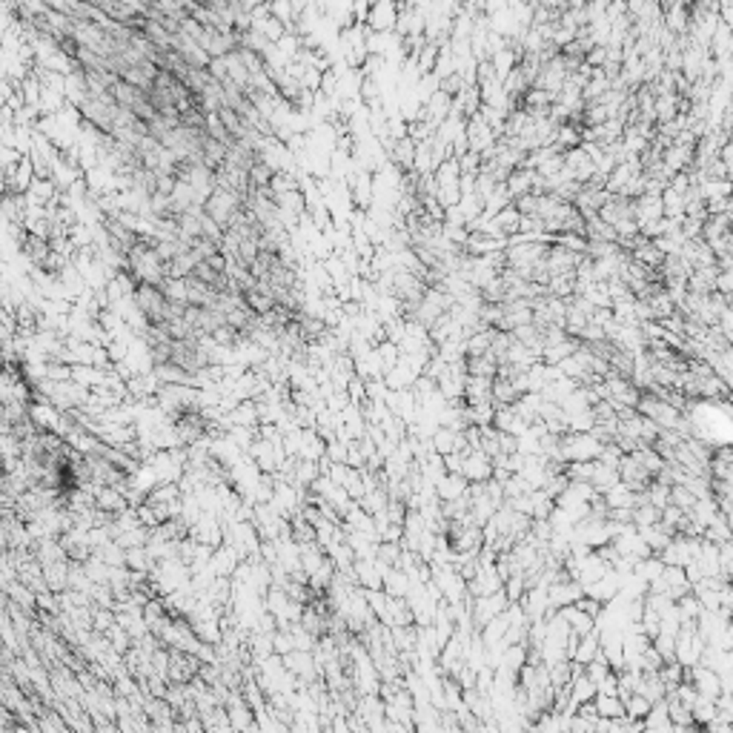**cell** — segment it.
<instances>
[{
	"instance_id": "9a60e30c",
	"label": "cell",
	"mask_w": 733,
	"mask_h": 733,
	"mask_svg": "<svg viewBox=\"0 0 733 733\" xmlns=\"http://www.w3.org/2000/svg\"><path fill=\"white\" fill-rule=\"evenodd\" d=\"M570 691H573V702L576 705H582V702H590V699H596V694H599V684L587 676V673H579L573 682H570Z\"/></svg>"
},
{
	"instance_id": "5b68a950",
	"label": "cell",
	"mask_w": 733,
	"mask_h": 733,
	"mask_svg": "<svg viewBox=\"0 0 733 733\" xmlns=\"http://www.w3.org/2000/svg\"><path fill=\"white\" fill-rule=\"evenodd\" d=\"M29 415L37 424V430H55V433H58L63 410H58L52 401H32L29 404Z\"/></svg>"
},
{
	"instance_id": "7c38bea8",
	"label": "cell",
	"mask_w": 733,
	"mask_h": 733,
	"mask_svg": "<svg viewBox=\"0 0 733 733\" xmlns=\"http://www.w3.org/2000/svg\"><path fill=\"white\" fill-rule=\"evenodd\" d=\"M384 590L390 593V596H410V590H413V576L407 573V570H401V568H393L390 573L384 576Z\"/></svg>"
},
{
	"instance_id": "7402d4cb",
	"label": "cell",
	"mask_w": 733,
	"mask_h": 733,
	"mask_svg": "<svg viewBox=\"0 0 733 733\" xmlns=\"http://www.w3.org/2000/svg\"><path fill=\"white\" fill-rule=\"evenodd\" d=\"M576 605H579V608H582L587 616H593V619H599L601 613H605V608H608L605 601H601V599H596V596H590V593H584V596L576 601Z\"/></svg>"
},
{
	"instance_id": "603a6c76",
	"label": "cell",
	"mask_w": 733,
	"mask_h": 733,
	"mask_svg": "<svg viewBox=\"0 0 733 733\" xmlns=\"http://www.w3.org/2000/svg\"><path fill=\"white\" fill-rule=\"evenodd\" d=\"M72 364H66V361H49V372H46V378L49 381H72Z\"/></svg>"
},
{
	"instance_id": "ffe728a7",
	"label": "cell",
	"mask_w": 733,
	"mask_h": 733,
	"mask_svg": "<svg viewBox=\"0 0 733 733\" xmlns=\"http://www.w3.org/2000/svg\"><path fill=\"white\" fill-rule=\"evenodd\" d=\"M653 648L662 653V659L665 662H670V659H676V636H670V633H656L653 636Z\"/></svg>"
},
{
	"instance_id": "52a82bcc",
	"label": "cell",
	"mask_w": 733,
	"mask_h": 733,
	"mask_svg": "<svg viewBox=\"0 0 733 733\" xmlns=\"http://www.w3.org/2000/svg\"><path fill=\"white\" fill-rule=\"evenodd\" d=\"M493 381L490 375H470L464 384V401L467 404H482V401H493Z\"/></svg>"
},
{
	"instance_id": "6da1fadb",
	"label": "cell",
	"mask_w": 733,
	"mask_h": 733,
	"mask_svg": "<svg viewBox=\"0 0 733 733\" xmlns=\"http://www.w3.org/2000/svg\"><path fill=\"white\" fill-rule=\"evenodd\" d=\"M281 659H284L287 670L298 679L301 687H307L310 682L321 679V673H318V662H315V653H313V651H289V653L281 656Z\"/></svg>"
},
{
	"instance_id": "8fae6325",
	"label": "cell",
	"mask_w": 733,
	"mask_h": 733,
	"mask_svg": "<svg viewBox=\"0 0 733 733\" xmlns=\"http://www.w3.org/2000/svg\"><path fill=\"white\" fill-rule=\"evenodd\" d=\"M565 616V622L570 625V630L573 633H579V636H584V633H590V630H596V619L593 616H587L579 605H568V608H562L558 610Z\"/></svg>"
},
{
	"instance_id": "277c9868",
	"label": "cell",
	"mask_w": 733,
	"mask_h": 733,
	"mask_svg": "<svg viewBox=\"0 0 733 733\" xmlns=\"http://www.w3.org/2000/svg\"><path fill=\"white\" fill-rule=\"evenodd\" d=\"M493 472H496V464H493V458H490L484 450H472V453H467V458H464V476H467L470 484L490 482V479H493Z\"/></svg>"
},
{
	"instance_id": "d4e9b609",
	"label": "cell",
	"mask_w": 733,
	"mask_h": 733,
	"mask_svg": "<svg viewBox=\"0 0 733 733\" xmlns=\"http://www.w3.org/2000/svg\"><path fill=\"white\" fill-rule=\"evenodd\" d=\"M106 350H109V358L112 361H126V344H106Z\"/></svg>"
},
{
	"instance_id": "e0dca14e",
	"label": "cell",
	"mask_w": 733,
	"mask_h": 733,
	"mask_svg": "<svg viewBox=\"0 0 733 733\" xmlns=\"http://www.w3.org/2000/svg\"><path fill=\"white\" fill-rule=\"evenodd\" d=\"M651 708H653V702L644 696V694H633V696L625 699V710H627V716L636 719V722H644V716L651 713Z\"/></svg>"
},
{
	"instance_id": "ba28073f",
	"label": "cell",
	"mask_w": 733,
	"mask_h": 733,
	"mask_svg": "<svg viewBox=\"0 0 733 733\" xmlns=\"http://www.w3.org/2000/svg\"><path fill=\"white\" fill-rule=\"evenodd\" d=\"M467 493H470V482H467V476H461V472H447V476L436 484V496L441 501H456Z\"/></svg>"
},
{
	"instance_id": "8992f818",
	"label": "cell",
	"mask_w": 733,
	"mask_h": 733,
	"mask_svg": "<svg viewBox=\"0 0 733 733\" xmlns=\"http://www.w3.org/2000/svg\"><path fill=\"white\" fill-rule=\"evenodd\" d=\"M95 501H98L101 510L115 513V515L123 513V510L129 507V499H126L123 487H118V484H98V490H95Z\"/></svg>"
},
{
	"instance_id": "cb8c5ba5",
	"label": "cell",
	"mask_w": 733,
	"mask_h": 733,
	"mask_svg": "<svg viewBox=\"0 0 733 733\" xmlns=\"http://www.w3.org/2000/svg\"><path fill=\"white\" fill-rule=\"evenodd\" d=\"M464 453H447L444 456V467H447V472H461L464 476Z\"/></svg>"
},
{
	"instance_id": "7a4b0ae2",
	"label": "cell",
	"mask_w": 733,
	"mask_h": 733,
	"mask_svg": "<svg viewBox=\"0 0 733 733\" xmlns=\"http://www.w3.org/2000/svg\"><path fill=\"white\" fill-rule=\"evenodd\" d=\"M619 476H622V482H625L630 490H636V493L648 490V484L656 479L653 472L644 467L633 453H625V458H622V464H619Z\"/></svg>"
},
{
	"instance_id": "3957f363",
	"label": "cell",
	"mask_w": 733,
	"mask_h": 733,
	"mask_svg": "<svg viewBox=\"0 0 733 733\" xmlns=\"http://www.w3.org/2000/svg\"><path fill=\"white\" fill-rule=\"evenodd\" d=\"M584 596V584L576 582V579H565V582H550L547 587V599H550V608L562 610L568 605H576V601Z\"/></svg>"
},
{
	"instance_id": "2e32d148",
	"label": "cell",
	"mask_w": 733,
	"mask_h": 733,
	"mask_svg": "<svg viewBox=\"0 0 733 733\" xmlns=\"http://www.w3.org/2000/svg\"><path fill=\"white\" fill-rule=\"evenodd\" d=\"M596 708L601 716L608 719H619V716H627L625 710V699L622 696H610V694H596Z\"/></svg>"
},
{
	"instance_id": "d6986e66",
	"label": "cell",
	"mask_w": 733,
	"mask_h": 733,
	"mask_svg": "<svg viewBox=\"0 0 733 733\" xmlns=\"http://www.w3.org/2000/svg\"><path fill=\"white\" fill-rule=\"evenodd\" d=\"M696 501H699V499H696L691 490H687L684 484H673V490H670V504H676V507L684 510V513H691Z\"/></svg>"
},
{
	"instance_id": "ac0fdd59",
	"label": "cell",
	"mask_w": 733,
	"mask_h": 733,
	"mask_svg": "<svg viewBox=\"0 0 733 733\" xmlns=\"http://www.w3.org/2000/svg\"><path fill=\"white\" fill-rule=\"evenodd\" d=\"M694 719H696V725H699V727H708V725L716 719V702H713V699H705V696H699V699H696V705H694Z\"/></svg>"
},
{
	"instance_id": "44dd1931",
	"label": "cell",
	"mask_w": 733,
	"mask_h": 733,
	"mask_svg": "<svg viewBox=\"0 0 733 733\" xmlns=\"http://www.w3.org/2000/svg\"><path fill=\"white\" fill-rule=\"evenodd\" d=\"M610 670H613V668H610V662H608V656H605V653H599V656H596L590 665H584V673H587V676H590L596 684H599L601 679H605Z\"/></svg>"
},
{
	"instance_id": "4fadbf2b",
	"label": "cell",
	"mask_w": 733,
	"mask_h": 733,
	"mask_svg": "<svg viewBox=\"0 0 733 733\" xmlns=\"http://www.w3.org/2000/svg\"><path fill=\"white\" fill-rule=\"evenodd\" d=\"M230 421L241 424V427H258L261 424V415H258V401L244 399L235 404V410H230Z\"/></svg>"
},
{
	"instance_id": "5bb4252c",
	"label": "cell",
	"mask_w": 733,
	"mask_h": 733,
	"mask_svg": "<svg viewBox=\"0 0 733 733\" xmlns=\"http://www.w3.org/2000/svg\"><path fill=\"white\" fill-rule=\"evenodd\" d=\"M644 730H673V719H670V710H668V699L653 702L651 713L644 716Z\"/></svg>"
},
{
	"instance_id": "9c48e42d",
	"label": "cell",
	"mask_w": 733,
	"mask_h": 733,
	"mask_svg": "<svg viewBox=\"0 0 733 733\" xmlns=\"http://www.w3.org/2000/svg\"><path fill=\"white\" fill-rule=\"evenodd\" d=\"M456 441H458V430L447 427V424H439L433 430V436H430V453H439V456H447V453H456Z\"/></svg>"
},
{
	"instance_id": "30bf717a",
	"label": "cell",
	"mask_w": 733,
	"mask_h": 733,
	"mask_svg": "<svg viewBox=\"0 0 733 733\" xmlns=\"http://www.w3.org/2000/svg\"><path fill=\"white\" fill-rule=\"evenodd\" d=\"M525 393L515 387V381L513 378H501V375H496V381H493V404L496 407H504V404H515Z\"/></svg>"
}]
</instances>
